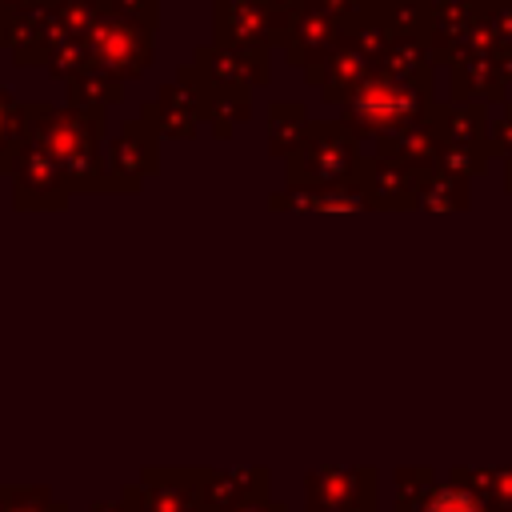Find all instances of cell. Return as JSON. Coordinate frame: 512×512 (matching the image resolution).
Returning a JSON list of instances; mask_svg holds the SVG:
<instances>
[{"label": "cell", "instance_id": "1", "mask_svg": "<svg viewBox=\"0 0 512 512\" xmlns=\"http://www.w3.org/2000/svg\"><path fill=\"white\" fill-rule=\"evenodd\" d=\"M432 512H476V504L468 500V496H460V492H448V496H440L436 500V508Z\"/></svg>", "mask_w": 512, "mask_h": 512}]
</instances>
